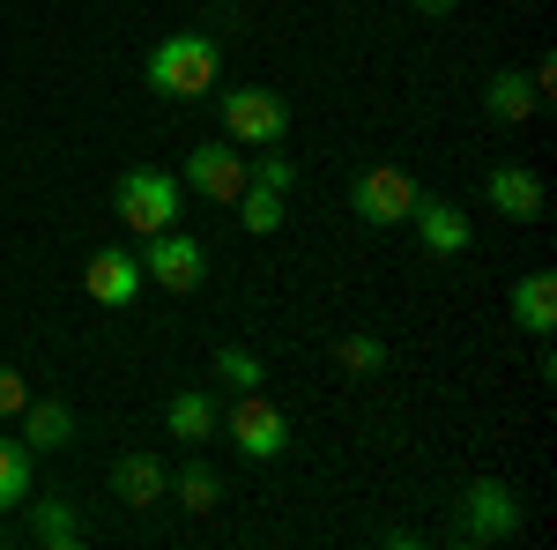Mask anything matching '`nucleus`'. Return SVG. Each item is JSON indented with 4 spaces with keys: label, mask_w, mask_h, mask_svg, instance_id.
<instances>
[{
    "label": "nucleus",
    "mask_w": 557,
    "mask_h": 550,
    "mask_svg": "<svg viewBox=\"0 0 557 550\" xmlns=\"http://www.w3.org/2000/svg\"><path fill=\"white\" fill-rule=\"evenodd\" d=\"M141 75H149V89H157V97L194 105V97H209V89H215V75H223V52H215L209 30H172V38L149 45Z\"/></svg>",
    "instance_id": "obj_1"
},
{
    "label": "nucleus",
    "mask_w": 557,
    "mask_h": 550,
    "mask_svg": "<svg viewBox=\"0 0 557 550\" xmlns=\"http://www.w3.org/2000/svg\"><path fill=\"white\" fill-rule=\"evenodd\" d=\"M520 521H528V506H520L513 484L475 476V484L454 491V521H446V536H454L461 550H491V543H506V536H520Z\"/></svg>",
    "instance_id": "obj_2"
},
{
    "label": "nucleus",
    "mask_w": 557,
    "mask_h": 550,
    "mask_svg": "<svg viewBox=\"0 0 557 550\" xmlns=\"http://www.w3.org/2000/svg\"><path fill=\"white\" fill-rule=\"evenodd\" d=\"M178 209H186V186H178V171H157V164H134L112 179V216L127 223V231H172Z\"/></svg>",
    "instance_id": "obj_3"
},
{
    "label": "nucleus",
    "mask_w": 557,
    "mask_h": 550,
    "mask_svg": "<svg viewBox=\"0 0 557 550\" xmlns=\"http://www.w3.org/2000/svg\"><path fill=\"white\" fill-rule=\"evenodd\" d=\"M223 134H231L238 149H283L290 105H283L275 89H260V83H231L223 89Z\"/></svg>",
    "instance_id": "obj_4"
},
{
    "label": "nucleus",
    "mask_w": 557,
    "mask_h": 550,
    "mask_svg": "<svg viewBox=\"0 0 557 550\" xmlns=\"http://www.w3.org/2000/svg\"><path fill=\"white\" fill-rule=\"evenodd\" d=\"M290 186H298V164L283 149H260L253 164H246V186H238V223L253 239H268L283 223V209H290Z\"/></svg>",
    "instance_id": "obj_5"
},
{
    "label": "nucleus",
    "mask_w": 557,
    "mask_h": 550,
    "mask_svg": "<svg viewBox=\"0 0 557 550\" xmlns=\"http://www.w3.org/2000/svg\"><path fill=\"white\" fill-rule=\"evenodd\" d=\"M141 283H157V291H172V297H186V291H201V276H209V246L194 239V231H149V246H141Z\"/></svg>",
    "instance_id": "obj_6"
},
{
    "label": "nucleus",
    "mask_w": 557,
    "mask_h": 550,
    "mask_svg": "<svg viewBox=\"0 0 557 550\" xmlns=\"http://www.w3.org/2000/svg\"><path fill=\"white\" fill-rule=\"evenodd\" d=\"M409 201H417V179L394 164H364L349 179V216L357 223H372V231H394V223H409Z\"/></svg>",
    "instance_id": "obj_7"
},
{
    "label": "nucleus",
    "mask_w": 557,
    "mask_h": 550,
    "mask_svg": "<svg viewBox=\"0 0 557 550\" xmlns=\"http://www.w3.org/2000/svg\"><path fill=\"white\" fill-rule=\"evenodd\" d=\"M178 186H186L194 201H238V186H246V149H238L231 134H223V142H194Z\"/></svg>",
    "instance_id": "obj_8"
},
{
    "label": "nucleus",
    "mask_w": 557,
    "mask_h": 550,
    "mask_svg": "<svg viewBox=\"0 0 557 550\" xmlns=\"http://www.w3.org/2000/svg\"><path fill=\"white\" fill-rule=\"evenodd\" d=\"M409 223H417V246H424V260H461L475 246V223L446 194H424L417 186V201H409Z\"/></svg>",
    "instance_id": "obj_9"
},
{
    "label": "nucleus",
    "mask_w": 557,
    "mask_h": 550,
    "mask_svg": "<svg viewBox=\"0 0 557 550\" xmlns=\"http://www.w3.org/2000/svg\"><path fill=\"white\" fill-rule=\"evenodd\" d=\"M223 431L238 439L246 462H275V454L290 447V417H283L275 402H260V394H238V410L223 417Z\"/></svg>",
    "instance_id": "obj_10"
},
{
    "label": "nucleus",
    "mask_w": 557,
    "mask_h": 550,
    "mask_svg": "<svg viewBox=\"0 0 557 550\" xmlns=\"http://www.w3.org/2000/svg\"><path fill=\"white\" fill-rule=\"evenodd\" d=\"M23 536L38 550H75L83 543V513H75V499H60V491H30L23 499Z\"/></svg>",
    "instance_id": "obj_11"
},
{
    "label": "nucleus",
    "mask_w": 557,
    "mask_h": 550,
    "mask_svg": "<svg viewBox=\"0 0 557 550\" xmlns=\"http://www.w3.org/2000/svg\"><path fill=\"white\" fill-rule=\"evenodd\" d=\"M104 491H112L120 506L141 513V506H157V499H172V468L157 462V454H141V447H134V454H120V462H112Z\"/></svg>",
    "instance_id": "obj_12"
},
{
    "label": "nucleus",
    "mask_w": 557,
    "mask_h": 550,
    "mask_svg": "<svg viewBox=\"0 0 557 550\" xmlns=\"http://www.w3.org/2000/svg\"><path fill=\"white\" fill-rule=\"evenodd\" d=\"M83 291L97 297V305H134V297H141V260H134L127 246H97V254L83 260Z\"/></svg>",
    "instance_id": "obj_13"
},
{
    "label": "nucleus",
    "mask_w": 557,
    "mask_h": 550,
    "mask_svg": "<svg viewBox=\"0 0 557 550\" xmlns=\"http://www.w3.org/2000/svg\"><path fill=\"white\" fill-rule=\"evenodd\" d=\"M483 201H491L498 216H513V223H535V216H543V179H535L528 164H491Z\"/></svg>",
    "instance_id": "obj_14"
},
{
    "label": "nucleus",
    "mask_w": 557,
    "mask_h": 550,
    "mask_svg": "<svg viewBox=\"0 0 557 550\" xmlns=\"http://www.w3.org/2000/svg\"><path fill=\"white\" fill-rule=\"evenodd\" d=\"M483 112H491L498 127H520L528 112H543V89H535L528 68H498V75L483 83Z\"/></svg>",
    "instance_id": "obj_15"
},
{
    "label": "nucleus",
    "mask_w": 557,
    "mask_h": 550,
    "mask_svg": "<svg viewBox=\"0 0 557 550\" xmlns=\"http://www.w3.org/2000/svg\"><path fill=\"white\" fill-rule=\"evenodd\" d=\"M23 447H30V454H60V447H75V410L52 402V394L23 402Z\"/></svg>",
    "instance_id": "obj_16"
},
{
    "label": "nucleus",
    "mask_w": 557,
    "mask_h": 550,
    "mask_svg": "<svg viewBox=\"0 0 557 550\" xmlns=\"http://www.w3.org/2000/svg\"><path fill=\"white\" fill-rule=\"evenodd\" d=\"M164 431H172L178 447H209V439H215V394L178 387L172 402H164Z\"/></svg>",
    "instance_id": "obj_17"
},
{
    "label": "nucleus",
    "mask_w": 557,
    "mask_h": 550,
    "mask_svg": "<svg viewBox=\"0 0 557 550\" xmlns=\"http://www.w3.org/2000/svg\"><path fill=\"white\" fill-rule=\"evenodd\" d=\"M513 320H520L535 342L557 328V283H550V268H528V276L513 283Z\"/></svg>",
    "instance_id": "obj_18"
},
{
    "label": "nucleus",
    "mask_w": 557,
    "mask_h": 550,
    "mask_svg": "<svg viewBox=\"0 0 557 550\" xmlns=\"http://www.w3.org/2000/svg\"><path fill=\"white\" fill-rule=\"evenodd\" d=\"M172 499L186 513H215V506H223V476L201 462V447H194V462H186V468H172Z\"/></svg>",
    "instance_id": "obj_19"
},
{
    "label": "nucleus",
    "mask_w": 557,
    "mask_h": 550,
    "mask_svg": "<svg viewBox=\"0 0 557 550\" xmlns=\"http://www.w3.org/2000/svg\"><path fill=\"white\" fill-rule=\"evenodd\" d=\"M38 491V468H30V447L23 439H0V513H15Z\"/></svg>",
    "instance_id": "obj_20"
},
{
    "label": "nucleus",
    "mask_w": 557,
    "mask_h": 550,
    "mask_svg": "<svg viewBox=\"0 0 557 550\" xmlns=\"http://www.w3.org/2000/svg\"><path fill=\"white\" fill-rule=\"evenodd\" d=\"M215 380L231 387V394H260L268 365H260L253 350H238V342H215Z\"/></svg>",
    "instance_id": "obj_21"
},
{
    "label": "nucleus",
    "mask_w": 557,
    "mask_h": 550,
    "mask_svg": "<svg viewBox=\"0 0 557 550\" xmlns=\"http://www.w3.org/2000/svg\"><path fill=\"white\" fill-rule=\"evenodd\" d=\"M335 365H343L349 380H372V372H386V342L380 335H343L335 342Z\"/></svg>",
    "instance_id": "obj_22"
},
{
    "label": "nucleus",
    "mask_w": 557,
    "mask_h": 550,
    "mask_svg": "<svg viewBox=\"0 0 557 550\" xmlns=\"http://www.w3.org/2000/svg\"><path fill=\"white\" fill-rule=\"evenodd\" d=\"M23 402H30V387L15 365H0V417H23Z\"/></svg>",
    "instance_id": "obj_23"
},
{
    "label": "nucleus",
    "mask_w": 557,
    "mask_h": 550,
    "mask_svg": "<svg viewBox=\"0 0 557 550\" xmlns=\"http://www.w3.org/2000/svg\"><path fill=\"white\" fill-rule=\"evenodd\" d=\"M409 8H417V15H454L461 0H409Z\"/></svg>",
    "instance_id": "obj_24"
},
{
    "label": "nucleus",
    "mask_w": 557,
    "mask_h": 550,
    "mask_svg": "<svg viewBox=\"0 0 557 550\" xmlns=\"http://www.w3.org/2000/svg\"><path fill=\"white\" fill-rule=\"evenodd\" d=\"M0 543H8V528H0Z\"/></svg>",
    "instance_id": "obj_25"
}]
</instances>
